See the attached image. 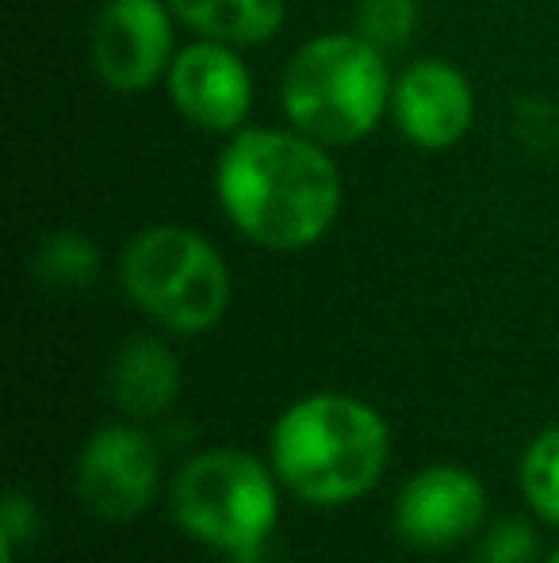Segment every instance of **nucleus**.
<instances>
[{"instance_id":"f257e3e1","label":"nucleus","mask_w":559,"mask_h":563,"mask_svg":"<svg viewBox=\"0 0 559 563\" xmlns=\"http://www.w3.org/2000/svg\"><path fill=\"white\" fill-rule=\"evenodd\" d=\"M215 196L226 219L265 250H306L342 211V173L306 134L246 126L215 165Z\"/></svg>"},{"instance_id":"f03ea898","label":"nucleus","mask_w":559,"mask_h":563,"mask_svg":"<svg viewBox=\"0 0 559 563\" xmlns=\"http://www.w3.org/2000/svg\"><path fill=\"white\" fill-rule=\"evenodd\" d=\"M388 422L349 395H311L283 410L272 430V464L283 487L314 506L360 498L388 464Z\"/></svg>"},{"instance_id":"7ed1b4c3","label":"nucleus","mask_w":559,"mask_h":563,"mask_svg":"<svg viewBox=\"0 0 559 563\" xmlns=\"http://www.w3.org/2000/svg\"><path fill=\"white\" fill-rule=\"evenodd\" d=\"M391 74L383 51L365 35H318L291 54L280 81L283 115L322 146L368 139L391 108Z\"/></svg>"},{"instance_id":"20e7f679","label":"nucleus","mask_w":559,"mask_h":563,"mask_svg":"<svg viewBox=\"0 0 559 563\" xmlns=\"http://www.w3.org/2000/svg\"><path fill=\"white\" fill-rule=\"evenodd\" d=\"M123 288L142 311L177 334H203L231 303V273L203 234L149 227L123 250Z\"/></svg>"},{"instance_id":"39448f33","label":"nucleus","mask_w":559,"mask_h":563,"mask_svg":"<svg viewBox=\"0 0 559 563\" xmlns=\"http://www.w3.org/2000/svg\"><path fill=\"white\" fill-rule=\"evenodd\" d=\"M172 514L203 544L246 563L277 526V483L246 452H203L180 467Z\"/></svg>"},{"instance_id":"423d86ee","label":"nucleus","mask_w":559,"mask_h":563,"mask_svg":"<svg viewBox=\"0 0 559 563\" xmlns=\"http://www.w3.org/2000/svg\"><path fill=\"white\" fill-rule=\"evenodd\" d=\"M172 8L161 0H108L92 27V66L115 92H142L172 66Z\"/></svg>"},{"instance_id":"0eeeda50","label":"nucleus","mask_w":559,"mask_h":563,"mask_svg":"<svg viewBox=\"0 0 559 563\" xmlns=\"http://www.w3.org/2000/svg\"><path fill=\"white\" fill-rule=\"evenodd\" d=\"M169 97L192 126L211 134H238L254 108V77L231 43L200 38L169 66Z\"/></svg>"},{"instance_id":"6e6552de","label":"nucleus","mask_w":559,"mask_h":563,"mask_svg":"<svg viewBox=\"0 0 559 563\" xmlns=\"http://www.w3.org/2000/svg\"><path fill=\"white\" fill-rule=\"evenodd\" d=\"M157 487L154 441L135 426H108L92 433L77 460V495L97 518L131 521L146 510Z\"/></svg>"},{"instance_id":"1a4fd4ad","label":"nucleus","mask_w":559,"mask_h":563,"mask_svg":"<svg viewBox=\"0 0 559 563\" xmlns=\"http://www.w3.org/2000/svg\"><path fill=\"white\" fill-rule=\"evenodd\" d=\"M483 483L468 467L433 464L399 490L395 529L414 549H448L483 521Z\"/></svg>"},{"instance_id":"9d476101","label":"nucleus","mask_w":559,"mask_h":563,"mask_svg":"<svg viewBox=\"0 0 559 563\" xmlns=\"http://www.w3.org/2000/svg\"><path fill=\"white\" fill-rule=\"evenodd\" d=\"M395 123L414 146L448 150L468 134L476 119V97L471 85L452 62L422 58L403 69L391 92Z\"/></svg>"},{"instance_id":"9b49d317","label":"nucleus","mask_w":559,"mask_h":563,"mask_svg":"<svg viewBox=\"0 0 559 563\" xmlns=\"http://www.w3.org/2000/svg\"><path fill=\"white\" fill-rule=\"evenodd\" d=\"M180 391V364L169 345L157 338H131L115 353L112 364V399L135 418L161 415Z\"/></svg>"},{"instance_id":"f8f14e48","label":"nucleus","mask_w":559,"mask_h":563,"mask_svg":"<svg viewBox=\"0 0 559 563\" xmlns=\"http://www.w3.org/2000/svg\"><path fill=\"white\" fill-rule=\"evenodd\" d=\"M169 8L203 38L231 46L269 43L283 23V0H169Z\"/></svg>"},{"instance_id":"ddd939ff","label":"nucleus","mask_w":559,"mask_h":563,"mask_svg":"<svg viewBox=\"0 0 559 563\" xmlns=\"http://www.w3.org/2000/svg\"><path fill=\"white\" fill-rule=\"evenodd\" d=\"M35 273L54 288H81L97 276V245L74 230H58L38 245Z\"/></svg>"},{"instance_id":"4468645a","label":"nucleus","mask_w":559,"mask_h":563,"mask_svg":"<svg viewBox=\"0 0 559 563\" xmlns=\"http://www.w3.org/2000/svg\"><path fill=\"white\" fill-rule=\"evenodd\" d=\"M522 487L540 518L559 526V426L545 430L522 460Z\"/></svg>"},{"instance_id":"2eb2a0df","label":"nucleus","mask_w":559,"mask_h":563,"mask_svg":"<svg viewBox=\"0 0 559 563\" xmlns=\"http://www.w3.org/2000/svg\"><path fill=\"white\" fill-rule=\"evenodd\" d=\"M418 31V0H360L357 8V35H365L372 46L391 51V46L411 43Z\"/></svg>"},{"instance_id":"dca6fc26","label":"nucleus","mask_w":559,"mask_h":563,"mask_svg":"<svg viewBox=\"0 0 559 563\" xmlns=\"http://www.w3.org/2000/svg\"><path fill=\"white\" fill-rule=\"evenodd\" d=\"M476 563H537V537L522 521H502L479 544Z\"/></svg>"},{"instance_id":"f3484780","label":"nucleus","mask_w":559,"mask_h":563,"mask_svg":"<svg viewBox=\"0 0 559 563\" xmlns=\"http://www.w3.org/2000/svg\"><path fill=\"white\" fill-rule=\"evenodd\" d=\"M35 506L27 503L23 495H8L4 498V510H0V537H4L8 549H15L20 541H27L35 533Z\"/></svg>"},{"instance_id":"a211bd4d","label":"nucleus","mask_w":559,"mask_h":563,"mask_svg":"<svg viewBox=\"0 0 559 563\" xmlns=\"http://www.w3.org/2000/svg\"><path fill=\"white\" fill-rule=\"evenodd\" d=\"M552 563H559V549H556V552H552Z\"/></svg>"}]
</instances>
